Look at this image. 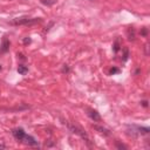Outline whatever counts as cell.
Instances as JSON below:
<instances>
[{
	"label": "cell",
	"instance_id": "obj_20",
	"mask_svg": "<svg viewBox=\"0 0 150 150\" xmlns=\"http://www.w3.org/2000/svg\"><path fill=\"white\" fill-rule=\"evenodd\" d=\"M0 149H6V145L5 144H0Z\"/></svg>",
	"mask_w": 150,
	"mask_h": 150
},
{
	"label": "cell",
	"instance_id": "obj_3",
	"mask_svg": "<svg viewBox=\"0 0 150 150\" xmlns=\"http://www.w3.org/2000/svg\"><path fill=\"white\" fill-rule=\"evenodd\" d=\"M21 142H24L25 144H27V145H29V147H39V142H38L33 136L27 135V134L24 136V138H22Z\"/></svg>",
	"mask_w": 150,
	"mask_h": 150
},
{
	"label": "cell",
	"instance_id": "obj_19",
	"mask_svg": "<svg viewBox=\"0 0 150 150\" xmlns=\"http://www.w3.org/2000/svg\"><path fill=\"white\" fill-rule=\"evenodd\" d=\"M18 56H19V57H20L21 60H26V59H25V56H24L22 54H19V53H18Z\"/></svg>",
	"mask_w": 150,
	"mask_h": 150
},
{
	"label": "cell",
	"instance_id": "obj_16",
	"mask_svg": "<svg viewBox=\"0 0 150 150\" xmlns=\"http://www.w3.org/2000/svg\"><path fill=\"white\" fill-rule=\"evenodd\" d=\"M116 147H117L118 149H127V147H126V145H123V144H121V143H118V142L116 143Z\"/></svg>",
	"mask_w": 150,
	"mask_h": 150
},
{
	"label": "cell",
	"instance_id": "obj_14",
	"mask_svg": "<svg viewBox=\"0 0 150 150\" xmlns=\"http://www.w3.org/2000/svg\"><path fill=\"white\" fill-rule=\"evenodd\" d=\"M69 71H71V69H69V66H68V65H64V67H62V71H61V72H62L64 74H65V73L67 74V73H69Z\"/></svg>",
	"mask_w": 150,
	"mask_h": 150
},
{
	"label": "cell",
	"instance_id": "obj_2",
	"mask_svg": "<svg viewBox=\"0 0 150 150\" xmlns=\"http://www.w3.org/2000/svg\"><path fill=\"white\" fill-rule=\"evenodd\" d=\"M68 127V129L73 133V134H76V135H79V136H81L87 143H89V142H91V140H89V137H88V135L81 129V128H79V127H76V126H74V124H68L67 126Z\"/></svg>",
	"mask_w": 150,
	"mask_h": 150
},
{
	"label": "cell",
	"instance_id": "obj_1",
	"mask_svg": "<svg viewBox=\"0 0 150 150\" xmlns=\"http://www.w3.org/2000/svg\"><path fill=\"white\" fill-rule=\"evenodd\" d=\"M38 22H41V18H32L31 19V18L24 17V18H17V19L11 21L12 25H34Z\"/></svg>",
	"mask_w": 150,
	"mask_h": 150
},
{
	"label": "cell",
	"instance_id": "obj_4",
	"mask_svg": "<svg viewBox=\"0 0 150 150\" xmlns=\"http://www.w3.org/2000/svg\"><path fill=\"white\" fill-rule=\"evenodd\" d=\"M86 110H87V115L91 117L94 122H100V121H101V116H100V114L97 113V110L92 109V108H86Z\"/></svg>",
	"mask_w": 150,
	"mask_h": 150
},
{
	"label": "cell",
	"instance_id": "obj_6",
	"mask_svg": "<svg viewBox=\"0 0 150 150\" xmlns=\"http://www.w3.org/2000/svg\"><path fill=\"white\" fill-rule=\"evenodd\" d=\"M10 45H11V42L5 38V39L3 40V42H1V45H0V54L7 53L8 49H10Z\"/></svg>",
	"mask_w": 150,
	"mask_h": 150
},
{
	"label": "cell",
	"instance_id": "obj_10",
	"mask_svg": "<svg viewBox=\"0 0 150 150\" xmlns=\"http://www.w3.org/2000/svg\"><path fill=\"white\" fill-rule=\"evenodd\" d=\"M41 4L42 5H46V6H53L55 3H56V0H40Z\"/></svg>",
	"mask_w": 150,
	"mask_h": 150
},
{
	"label": "cell",
	"instance_id": "obj_7",
	"mask_svg": "<svg viewBox=\"0 0 150 150\" xmlns=\"http://www.w3.org/2000/svg\"><path fill=\"white\" fill-rule=\"evenodd\" d=\"M94 129H95V130H97L99 133L103 134L104 136H109V135H110V131H109L108 129L103 128V127H100V126H94Z\"/></svg>",
	"mask_w": 150,
	"mask_h": 150
},
{
	"label": "cell",
	"instance_id": "obj_13",
	"mask_svg": "<svg viewBox=\"0 0 150 150\" xmlns=\"http://www.w3.org/2000/svg\"><path fill=\"white\" fill-rule=\"evenodd\" d=\"M123 52H124V55H123V61H127V60H128V56H129V50H128V48H127V47H124V48H123Z\"/></svg>",
	"mask_w": 150,
	"mask_h": 150
},
{
	"label": "cell",
	"instance_id": "obj_8",
	"mask_svg": "<svg viewBox=\"0 0 150 150\" xmlns=\"http://www.w3.org/2000/svg\"><path fill=\"white\" fill-rule=\"evenodd\" d=\"M127 37H128V40H129V41H134V40H135V29H134L133 27L128 28Z\"/></svg>",
	"mask_w": 150,
	"mask_h": 150
},
{
	"label": "cell",
	"instance_id": "obj_18",
	"mask_svg": "<svg viewBox=\"0 0 150 150\" xmlns=\"http://www.w3.org/2000/svg\"><path fill=\"white\" fill-rule=\"evenodd\" d=\"M141 104H142L144 108H147V107H148V101H145V100H144V101H142V102H141Z\"/></svg>",
	"mask_w": 150,
	"mask_h": 150
},
{
	"label": "cell",
	"instance_id": "obj_21",
	"mask_svg": "<svg viewBox=\"0 0 150 150\" xmlns=\"http://www.w3.org/2000/svg\"><path fill=\"white\" fill-rule=\"evenodd\" d=\"M3 69V67H1V65H0V71H1Z\"/></svg>",
	"mask_w": 150,
	"mask_h": 150
},
{
	"label": "cell",
	"instance_id": "obj_5",
	"mask_svg": "<svg viewBox=\"0 0 150 150\" xmlns=\"http://www.w3.org/2000/svg\"><path fill=\"white\" fill-rule=\"evenodd\" d=\"M12 134H13L14 138L18 140V141H22L24 136L26 135V133H25V130L22 128H15V129H13L12 130Z\"/></svg>",
	"mask_w": 150,
	"mask_h": 150
},
{
	"label": "cell",
	"instance_id": "obj_17",
	"mask_svg": "<svg viewBox=\"0 0 150 150\" xmlns=\"http://www.w3.org/2000/svg\"><path fill=\"white\" fill-rule=\"evenodd\" d=\"M141 34H142L143 37H147V34H148V29H147V28H143L142 31H141Z\"/></svg>",
	"mask_w": 150,
	"mask_h": 150
},
{
	"label": "cell",
	"instance_id": "obj_12",
	"mask_svg": "<svg viewBox=\"0 0 150 150\" xmlns=\"http://www.w3.org/2000/svg\"><path fill=\"white\" fill-rule=\"evenodd\" d=\"M120 72H121V71H120L118 68H116V67H113V68L109 71V75H115V74H118Z\"/></svg>",
	"mask_w": 150,
	"mask_h": 150
},
{
	"label": "cell",
	"instance_id": "obj_9",
	"mask_svg": "<svg viewBox=\"0 0 150 150\" xmlns=\"http://www.w3.org/2000/svg\"><path fill=\"white\" fill-rule=\"evenodd\" d=\"M17 71H18V73H19L20 75H26V74L28 73V68H27L26 66H24V65H19Z\"/></svg>",
	"mask_w": 150,
	"mask_h": 150
},
{
	"label": "cell",
	"instance_id": "obj_15",
	"mask_svg": "<svg viewBox=\"0 0 150 150\" xmlns=\"http://www.w3.org/2000/svg\"><path fill=\"white\" fill-rule=\"evenodd\" d=\"M22 42H24V45H29L32 42V39L29 38V37H27V38H25L24 40H22Z\"/></svg>",
	"mask_w": 150,
	"mask_h": 150
},
{
	"label": "cell",
	"instance_id": "obj_11",
	"mask_svg": "<svg viewBox=\"0 0 150 150\" xmlns=\"http://www.w3.org/2000/svg\"><path fill=\"white\" fill-rule=\"evenodd\" d=\"M120 48H121V46H120V42H118V39L115 41V44H114V46H113V50H114V53H117L118 50H120Z\"/></svg>",
	"mask_w": 150,
	"mask_h": 150
}]
</instances>
